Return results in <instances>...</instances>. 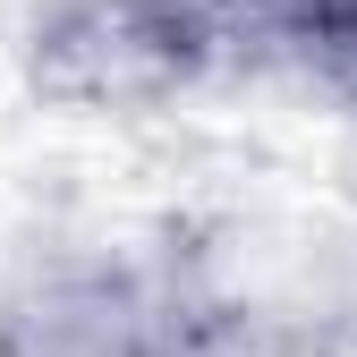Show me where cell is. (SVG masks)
<instances>
[{
    "label": "cell",
    "instance_id": "obj_1",
    "mask_svg": "<svg viewBox=\"0 0 357 357\" xmlns=\"http://www.w3.org/2000/svg\"><path fill=\"white\" fill-rule=\"evenodd\" d=\"M221 77L213 34L178 0H52L26 34V85L60 111L145 119Z\"/></svg>",
    "mask_w": 357,
    "mask_h": 357
}]
</instances>
